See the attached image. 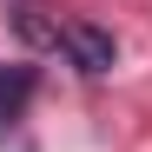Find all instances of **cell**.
Returning a JSON list of instances; mask_svg holds the SVG:
<instances>
[{
	"instance_id": "obj_1",
	"label": "cell",
	"mask_w": 152,
	"mask_h": 152,
	"mask_svg": "<svg viewBox=\"0 0 152 152\" xmlns=\"http://www.w3.org/2000/svg\"><path fill=\"white\" fill-rule=\"evenodd\" d=\"M60 46H66V60L80 66V73H113V60H119L113 33L93 27V20H66V27H60Z\"/></svg>"
},
{
	"instance_id": "obj_2",
	"label": "cell",
	"mask_w": 152,
	"mask_h": 152,
	"mask_svg": "<svg viewBox=\"0 0 152 152\" xmlns=\"http://www.w3.org/2000/svg\"><path fill=\"white\" fill-rule=\"evenodd\" d=\"M33 86H40V73H33V66H0V126H13L20 113H27Z\"/></svg>"
}]
</instances>
